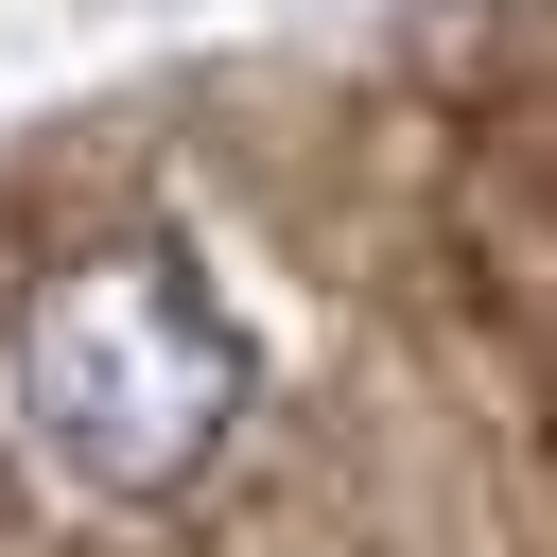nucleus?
<instances>
[{
    "mask_svg": "<svg viewBox=\"0 0 557 557\" xmlns=\"http://www.w3.org/2000/svg\"><path fill=\"white\" fill-rule=\"evenodd\" d=\"M244 383H261V348H244V313H226L174 244H104V261L35 278L17 331H0V418H17V453H35L52 487H87V505L191 487V470L226 453Z\"/></svg>",
    "mask_w": 557,
    "mask_h": 557,
    "instance_id": "1",
    "label": "nucleus"
}]
</instances>
